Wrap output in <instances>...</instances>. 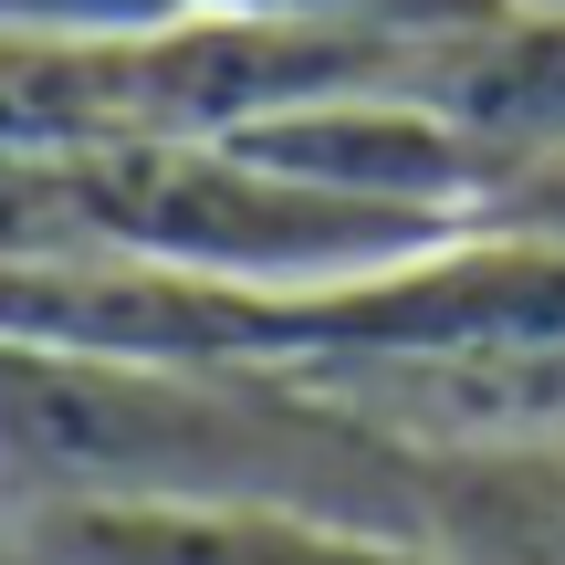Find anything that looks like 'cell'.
I'll return each instance as SVG.
<instances>
[{
  "instance_id": "1",
  "label": "cell",
  "mask_w": 565,
  "mask_h": 565,
  "mask_svg": "<svg viewBox=\"0 0 565 565\" xmlns=\"http://www.w3.org/2000/svg\"><path fill=\"white\" fill-rule=\"evenodd\" d=\"M63 168H74V210L95 252H137V263L200 282H242V294H335V282H366L450 242L429 221L324 200L231 137H126V147H84Z\"/></svg>"
},
{
  "instance_id": "2",
  "label": "cell",
  "mask_w": 565,
  "mask_h": 565,
  "mask_svg": "<svg viewBox=\"0 0 565 565\" xmlns=\"http://www.w3.org/2000/svg\"><path fill=\"white\" fill-rule=\"evenodd\" d=\"M231 147H252L263 168L324 189V200L387 210V221H429V231H471L482 200H492V158L419 84V63H408V74H377V84L303 95V105H282V116L242 126Z\"/></svg>"
},
{
  "instance_id": "3",
  "label": "cell",
  "mask_w": 565,
  "mask_h": 565,
  "mask_svg": "<svg viewBox=\"0 0 565 565\" xmlns=\"http://www.w3.org/2000/svg\"><path fill=\"white\" fill-rule=\"evenodd\" d=\"M0 534L53 565H450L429 534L303 503H32Z\"/></svg>"
},
{
  "instance_id": "4",
  "label": "cell",
  "mask_w": 565,
  "mask_h": 565,
  "mask_svg": "<svg viewBox=\"0 0 565 565\" xmlns=\"http://www.w3.org/2000/svg\"><path fill=\"white\" fill-rule=\"evenodd\" d=\"M419 84L492 158V189H503L524 158L565 147V21L555 11H492V21H471V32L429 42Z\"/></svg>"
},
{
  "instance_id": "5",
  "label": "cell",
  "mask_w": 565,
  "mask_h": 565,
  "mask_svg": "<svg viewBox=\"0 0 565 565\" xmlns=\"http://www.w3.org/2000/svg\"><path fill=\"white\" fill-rule=\"evenodd\" d=\"M429 545L450 565H565V450L429 471Z\"/></svg>"
},
{
  "instance_id": "6",
  "label": "cell",
  "mask_w": 565,
  "mask_h": 565,
  "mask_svg": "<svg viewBox=\"0 0 565 565\" xmlns=\"http://www.w3.org/2000/svg\"><path fill=\"white\" fill-rule=\"evenodd\" d=\"M231 21H294V32H366V42H450L503 0H200Z\"/></svg>"
},
{
  "instance_id": "7",
  "label": "cell",
  "mask_w": 565,
  "mask_h": 565,
  "mask_svg": "<svg viewBox=\"0 0 565 565\" xmlns=\"http://www.w3.org/2000/svg\"><path fill=\"white\" fill-rule=\"evenodd\" d=\"M482 231H524V242H565V147L524 158L503 189L482 200Z\"/></svg>"
},
{
  "instance_id": "8",
  "label": "cell",
  "mask_w": 565,
  "mask_h": 565,
  "mask_svg": "<svg viewBox=\"0 0 565 565\" xmlns=\"http://www.w3.org/2000/svg\"><path fill=\"white\" fill-rule=\"evenodd\" d=\"M0 565H53V555H32L21 534H0Z\"/></svg>"
},
{
  "instance_id": "9",
  "label": "cell",
  "mask_w": 565,
  "mask_h": 565,
  "mask_svg": "<svg viewBox=\"0 0 565 565\" xmlns=\"http://www.w3.org/2000/svg\"><path fill=\"white\" fill-rule=\"evenodd\" d=\"M503 11H555V21H565V0H503Z\"/></svg>"
}]
</instances>
